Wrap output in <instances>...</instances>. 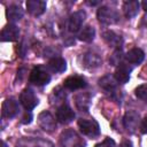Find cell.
<instances>
[{
  "mask_svg": "<svg viewBox=\"0 0 147 147\" xmlns=\"http://www.w3.org/2000/svg\"><path fill=\"white\" fill-rule=\"evenodd\" d=\"M60 144L62 147H85V140L72 130H65L60 137Z\"/></svg>",
  "mask_w": 147,
  "mask_h": 147,
  "instance_id": "1",
  "label": "cell"
},
{
  "mask_svg": "<svg viewBox=\"0 0 147 147\" xmlns=\"http://www.w3.org/2000/svg\"><path fill=\"white\" fill-rule=\"evenodd\" d=\"M29 79L32 84L38 85V86H42V85H46L49 83L51 75L48 74V71L44 67L38 65V67H34L32 69V71L30 72Z\"/></svg>",
  "mask_w": 147,
  "mask_h": 147,
  "instance_id": "2",
  "label": "cell"
},
{
  "mask_svg": "<svg viewBox=\"0 0 147 147\" xmlns=\"http://www.w3.org/2000/svg\"><path fill=\"white\" fill-rule=\"evenodd\" d=\"M78 126L82 131L83 134L90 137V138H95L100 134V127L99 124L94 119H84L80 118L78 121Z\"/></svg>",
  "mask_w": 147,
  "mask_h": 147,
  "instance_id": "3",
  "label": "cell"
},
{
  "mask_svg": "<svg viewBox=\"0 0 147 147\" xmlns=\"http://www.w3.org/2000/svg\"><path fill=\"white\" fill-rule=\"evenodd\" d=\"M98 18L101 23L105 24H114L118 21V14L116 13L115 9L109 8L107 6H102L98 9Z\"/></svg>",
  "mask_w": 147,
  "mask_h": 147,
  "instance_id": "4",
  "label": "cell"
},
{
  "mask_svg": "<svg viewBox=\"0 0 147 147\" xmlns=\"http://www.w3.org/2000/svg\"><path fill=\"white\" fill-rule=\"evenodd\" d=\"M20 101L26 110H31L38 105V98L31 88H25L22 91L20 95Z\"/></svg>",
  "mask_w": 147,
  "mask_h": 147,
  "instance_id": "5",
  "label": "cell"
},
{
  "mask_svg": "<svg viewBox=\"0 0 147 147\" xmlns=\"http://www.w3.org/2000/svg\"><path fill=\"white\" fill-rule=\"evenodd\" d=\"M86 17V14L84 10H77L72 13L68 20V30L70 32H77L80 28Z\"/></svg>",
  "mask_w": 147,
  "mask_h": 147,
  "instance_id": "6",
  "label": "cell"
},
{
  "mask_svg": "<svg viewBox=\"0 0 147 147\" xmlns=\"http://www.w3.org/2000/svg\"><path fill=\"white\" fill-rule=\"evenodd\" d=\"M18 105L17 102L15 101V99L13 98H9V99H6L2 103V107H1V115L3 118H11L14 116H16V114L18 113Z\"/></svg>",
  "mask_w": 147,
  "mask_h": 147,
  "instance_id": "7",
  "label": "cell"
},
{
  "mask_svg": "<svg viewBox=\"0 0 147 147\" xmlns=\"http://www.w3.org/2000/svg\"><path fill=\"white\" fill-rule=\"evenodd\" d=\"M75 118L74 110L68 105H62L56 110V119L62 124H68Z\"/></svg>",
  "mask_w": 147,
  "mask_h": 147,
  "instance_id": "8",
  "label": "cell"
},
{
  "mask_svg": "<svg viewBox=\"0 0 147 147\" xmlns=\"http://www.w3.org/2000/svg\"><path fill=\"white\" fill-rule=\"evenodd\" d=\"M123 122H124L125 129H126L129 132L133 133V132L138 129V126H139V122H140V121H139V114L136 113V111H133V110L127 111V113L125 114V116H124Z\"/></svg>",
  "mask_w": 147,
  "mask_h": 147,
  "instance_id": "9",
  "label": "cell"
},
{
  "mask_svg": "<svg viewBox=\"0 0 147 147\" xmlns=\"http://www.w3.org/2000/svg\"><path fill=\"white\" fill-rule=\"evenodd\" d=\"M38 123H39L40 127L45 131H53L56 126L55 119L49 111H42L38 116Z\"/></svg>",
  "mask_w": 147,
  "mask_h": 147,
  "instance_id": "10",
  "label": "cell"
},
{
  "mask_svg": "<svg viewBox=\"0 0 147 147\" xmlns=\"http://www.w3.org/2000/svg\"><path fill=\"white\" fill-rule=\"evenodd\" d=\"M130 72H131V68L125 64V63H119L118 67L115 70L114 74V78L117 83L119 84H125L129 82L130 79Z\"/></svg>",
  "mask_w": 147,
  "mask_h": 147,
  "instance_id": "11",
  "label": "cell"
},
{
  "mask_svg": "<svg viewBox=\"0 0 147 147\" xmlns=\"http://www.w3.org/2000/svg\"><path fill=\"white\" fill-rule=\"evenodd\" d=\"M20 36V30L14 24H7L1 31V40L2 41H15Z\"/></svg>",
  "mask_w": 147,
  "mask_h": 147,
  "instance_id": "12",
  "label": "cell"
},
{
  "mask_svg": "<svg viewBox=\"0 0 147 147\" xmlns=\"http://www.w3.org/2000/svg\"><path fill=\"white\" fill-rule=\"evenodd\" d=\"M64 87H67L68 90L75 91V90H79L86 86V82L83 77L80 76H70L68 77L64 82H63Z\"/></svg>",
  "mask_w": 147,
  "mask_h": 147,
  "instance_id": "13",
  "label": "cell"
},
{
  "mask_svg": "<svg viewBox=\"0 0 147 147\" xmlns=\"http://www.w3.org/2000/svg\"><path fill=\"white\" fill-rule=\"evenodd\" d=\"M28 11L33 16L41 15L46 9V2L41 0H29L26 2Z\"/></svg>",
  "mask_w": 147,
  "mask_h": 147,
  "instance_id": "14",
  "label": "cell"
},
{
  "mask_svg": "<svg viewBox=\"0 0 147 147\" xmlns=\"http://www.w3.org/2000/svg\"><path fill=\"white\" fill-rule=\"evenodd\" d=\"M83 62H84V65L85 67H87L90 69H94V68H98V67L101 65L102 60H101V57L96 53L87 52L86 54H84Z\"/></svg>",
  "mask_w": 147,
  "mask_h": 147,
  "instance_id": "15",
  "label": "cell"
},
{
  "mask_svg": "<svg viewBox=\"0 0 147 147\" xmlns=\"http://www.w3.org/2000/svg\"><path fill=\"white\" fill-rule=\"evenodd\" d=\"M103 39L106 40V42L111 46V47H115L117 49H119V47L122 46V42H123V39L119 34L115 33L114 31H107L103 33Z\"/></svg>",
  "mask_w": 147,
  "mask_h": 147,
  "instance_id": "16",
  "label": "cell"
},
{
  "mask_svg": "<svg viewBox=\"0 0 147 147\" xmlns=\"http://www.w3.org/2000/svg\"><path fill=\"white\" fill-rule=\"evenodd\" d=\"M144 57H145V54H144V52L140 48H132L125 55L126 61L130 62V63H132V64H139V63H141L144 61Z\"/></svg>",
  "mask_w": 147,
  "mask_h": 147,
  "instance_id": "17",
  "label": "cell"
},
{
  "mask_svg": "<svg viewBox=\"0 0 147 147\" xmlns=\"http://www.w3.org/2000/svg\"><path fill=\"white\" fill-rule=\"evenodd\" d=\"M139 6H140V3L138 1H134V0L125 1L123 3V10H124L125 16L127 18L134 17L138 14V11H139Z\"/></svg>",
  "mask_w": 147,
  "mask_h": 147,
  "instance_id": "18",
  "label": "cell"
},
{
  "mask_svg": "<svg viewBox=\"0 0 147 147\" xmlns=\"http://www.w3.org/2000/svg\"><path fill=\"white\" fill-rule=\"evenodd\" d=\"M48 68L53 72H63L67 69V63L62 57L55 56L48 62Z\"/></svg>",
  "mask_w": 147,
  "mask_h": 147,
  "instance_id": "19",
  "label": "cell"
},
{
  "mask_svg": "<svg viewBox=\"0 0 147 147\" xmlns=\"http://www.w3.org/2000/svg\"><path fill=\"white\" fill-rule=\"evenodd\" d=\"M99 84L106 92H109L111 94L116 93V80H115V78H113L110 76H105L103 78H101L99 80Z\"/></svg>",
  "mask_w": 147,
  "mask_h": 147,
  "instance_id": "20",
  "label": "cell"
},
{
  "mask_svg": "<svg viewBox=\"0 0 147 147\" xmlns=\"http://www.w3.org/2000/svg\"><path fill=\"white\" fill-rule=\"evenodd\" d=\"M23 16V9L17 5H11L7 8V17L11 22L20 21Z\"/></svg>",
  "mask_w": 147,
  "mask_h": 147,
  "instance_id": "21",
  "label": "cell"
},
{
  "mask_svg": "<svg viewBox=\"0 0 147 147\" xmlns=\"http://www.w3.org/2000/svg\"><path fill=\"white\" fill-rule=\"evenodd\" d=\"M94 36H95V30L91 25H86L78 33V39L85 42H90L94 39Z\"/></svg>",
  "mask_w": 147,
  "mask_h": 147,
  "instance_id": "22",
  "label": "cell"
},
{
  "mask_svg": "<svg viewBox=\"0 0 147 147\" xmlns=\"http://www.w3.org/2000/svg\"><path fill=\"white\" fill-rule=\"evenodd\" d=\"M76 100V105L79 109L82 110H87L88 106H90V95L86 93H79L76 95L75 98Z\"/></svg>",
  "mask_w": 147,
  "mask_h": 147,
  "instance_id": "23",
  "label": "cell"
},
{
  "mask_svg": "<svg viewBox=\"0 0 147 147\" xmlns=\"http://www.w3.org/2000/svg\"><path fill=\"white\" fill-rule=\"evenodd\" d=\"M136 95H137L140 100L147 102V84H144V85L138 86V87L136 88Z\"/></svg>",
  "mask_w": 147,
  "mask_h": 147,
  "instance_id": "24",
  "label": "cell"
},
{
  "mask_svg": "<svg viewBox=\"0 0 147 147\" xmlns=\"http://www.w3.org/2000/svg\"><path fill=\"white\" fill-rule=\"evenodd\" d=\"M95 147H116V145H115V141H114L113 139H110V138H106L103 141L96 144Z\"/></svg>",
  "mask_w": 147,
  "mask_h": 147,
  "instance_id": "25",
  "label": "cell"
},
{
  "mask_svg": "<svg viewBox=\"0 0 147 147\" xmlns=\"http://www.w3.org/2000/svg\"><path fill=\"white\" fill-rule=\"evenodd\" d=\"M121 54H122L121 49H117V51L113 54V56H111V59H110V62H111L113 64H119V63H122V62H121Z\"/></svg>",
  "mask_w": 147,
  "mask_h": 147,
  "instance_id": "26",
  "label": "cell"
},
{
  "mask_svg": "<svg viewBox=\"0 0 147 147\" xmlns=\"http://www.w3.org/2000/svg\"><path fill=\"white\" fill-rule=\"evenodd\" d=\"M140 131L142 133H147V116H145V118L141 121V124H140Z\"/></svg>",
  "mask_w": 147,
  "mask_h": 147,
  "instance_id": "27",
  "label": "cell"
},
{
  "mask_svg": "<svg viewBox=\"0 0 147 147\" xmlns=\"http://www.w3.org/2000/svg\"><path fill=\"white\" fill-rule=\"evenodd\" d=\"M31 118H32L31 114H30V113H29V114L26 113V114L24 115V117H23V121H22V122H23V123H30V122H31Z\"/></svg>",
  "mask_w": 147,
  "mask_h": 147,
  "instance_id": "28",
  "label": "cell"
},
{
  "mask_svg": "<svg viewBox=\"0 0 147 147\" xmlns=\"http://www.w3.org/2000/svg\"><path fill=\"white\" fill-rule=\"evenodd\" d=\"M119 147H132V144H131L130 141L125 140V141H123V142L119 145Z\"/></svg>",
  "mask_w": 147,
  "mask_h": 147,
  "instance_id": "29",
  "label": "cell"
},
{
  "mask_svg": "<svg viewBox=\"0 0 147 147\" xmlns=\"http://www.w3.org/2000/svg\"><path fill=\"white\" fill-rule=\"evenodd\" d=\"M141 5H142V8H144V9H145V10L147 11V0L142 1V3H141Z\"/></svg>",
  "mask_w": 147,
  "mask_h": 147,
  "instance_id": "30",
  "label": "cell"
}]
</instances>
